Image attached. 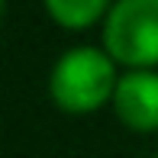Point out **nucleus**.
Segmentation results:
<instances>
[{"mask_svg":"<svg viewBox=\"0 0 158 158\" xmlns=\"http://www.w3.org/2000/svg\"><path fill=\"white\" fill-rule=\"evenodd\" d=\"M116 74H113V61L97 48H71L61 55L52 71V90L55 103L68 113H90L103 106L106 100L116 94Z\"/></svg>","mask_w":158,"mask_h":158,"instance_id":"f257e3e1","label":"nucleus"},{"mask_svg":"<svg viewBox=\"0 0 158 158\" xmlns=\"http://www.w3.org/2000/svg\"><path fill=\"white\" fill-rule=\"evenodd\" d=\"M103 42L123 64H158V0H119L106 16Z\"/></svg>","mask_w":158,"mask_h":158,"instance_id":"f03ea898","label":"nucleus"},{"mask_svg":"<svg viewBox=\"0 0 158 158\" xmlns=\"http://www.w3.org/2000/svg\"><path fill=\"white\" fill-rule=\"evenodd\" d=\"M116 116L135 132H155L158 129V74L152 71H132L119 77L113 94Z\"/></svg>","mask_w":158,"mask_h":158,"instance_id":"7ed1b4c3","label":"nucleus"},{"mask_svg":"<svg viewBox=\"0 0 158 158\" xmlns=\"http://www.w3.org/2000/svg\"><path fill=\"white\" fill-rule=\"evenodd\" d=\"M110 0H45V10L64 29H84L103 16Z\"/></svg>","mask_w":158,"mask_h":158,"instance_id":"20e7f679","label":"nucleus"}]
</instances>
